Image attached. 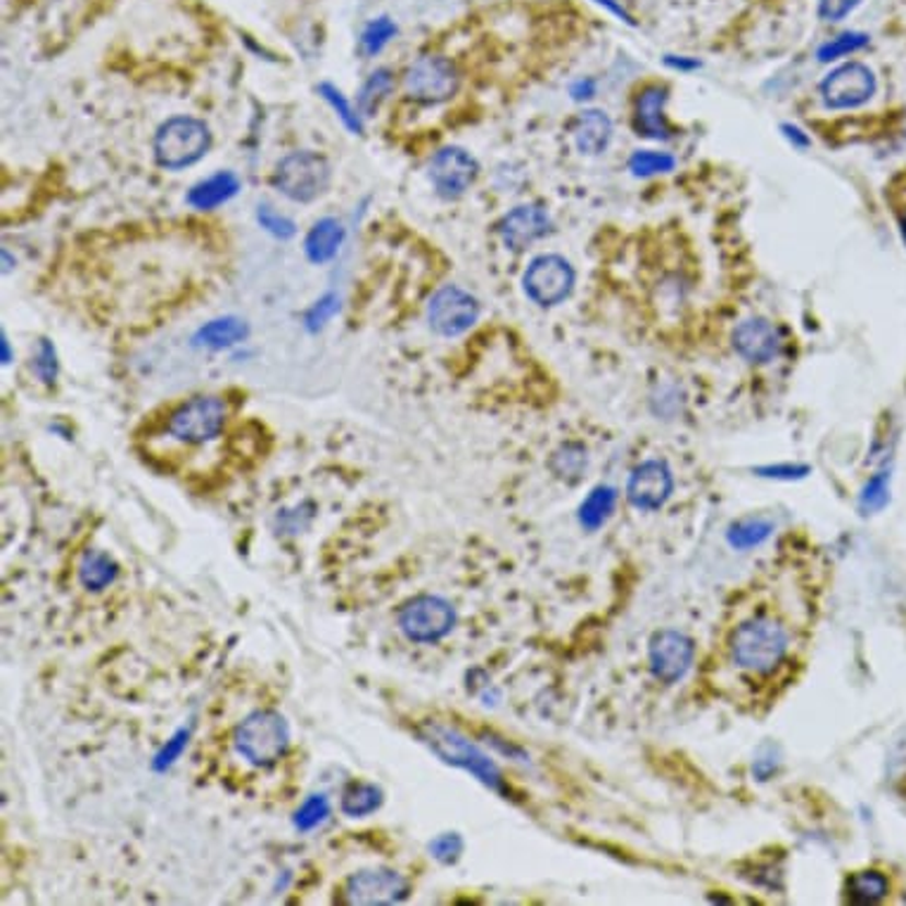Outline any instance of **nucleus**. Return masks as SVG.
<instances>
[{
  "label": "nucleus",
  "instance_id": "nucleus-12",
  "mask_svg": "<svg viewBox=\"0 0 906 906\" xmlns=\"http://www.w3.org/2000/svg\"><path fill=\"white\" fill-rule=\"evenodd\" d=\"M409 881L390 869H366L349 875L342 887L344 904H399L409 897Z\"/></svg>",
  "mask_w": 906,
  "mask_h": 906
},
{
  "label": "nucleus",
  "instance_id": "nucleus-43",
  "mask_svg": "<svg viewBox=\"0 0 906 906\" xmlns=\"http://www.w3.org/2000/svg\"><path fill=\"white\" fill-rule=\"evenodd\" d=\"M761 478H773V480H798L804 478V474L810 472L807 466H767V468H759L757 470Z\"/></svg>",
  "mask_w": 906,
  "mask_h": 906
},
{
  "label": "nucleus",
  "instance_id": "nucleus-7",
  "mask_svg": "<svg viewBox=\"0 0 906 906\" xmlns=\"http://www.w3.org/2000/svg\"><path fill=\"white\" fill-rule=\"evenodd\" d=\"M397 622L409 641L437 643L454 629L456 610L447 598L423 594L401 606Z\"/></svg>",
  "mask_w": 906,
  "mask_h": 906
},
{
  "label": "nucleus",
  "instance_id": "nucleus-4",
  "mask_svg": "<svg viewBox=\"0 0 906 906\" xmlns=\"http://www.w3.org/2000/svg\"><path fill=\"white\" fill-rule=\"evenodd\" d=\"M211 148V131L203 119L179 117L167 119L154 134V160L162 169L179 171L185 167H193L195 162L203 160V157Z\"/></svg>",
  "mask_w": 906,
  "mask_h": 906
},
{
  "label": "nucleus",
  "instance_id": "nucleus-27",
  "mask_svg": "<svg viewBox=\"0 0 906 906\" xmlns=\"http://www.w3.org/2000/svg\"><path fill=\"white\" fill-rule=\"evenodd\" d=\"M615 503H617V492L612 486H596L594 492L586 496V501L582 503V508H580L582 527L588 529V531H594V529L606 525V520L615 511Z\"/></svg>",
  "mask_w": 906,
  "mask_h": 906
},
{
  "label": "nucleus",
  "instance_id": "nucleus-16",
  "mask_svg": "<svg viewBox=\"0 0 906 906\" xmlns=\"http://www.w3.org/2000/svg\"><path fill=\"white\" fill-rule=\"evenodd\" d=\"M551 217L546 209L537 205H523L511 209L506 217L496 223V233L503 240L506 248L520 252L527 250L529 244L539 242L551 233Z\"/></svg>",
  "mask_w": 906,
  "mask_h": 906
},
{
  "label": "nucleus",
  "instance_id": "nucleus-47",
  "mask_svg": "<svg viewBox=\"0 0 906 906\" xmlns=\"http://www.w3.org/2000/svg\"><path fill=\"white\" fill-rule=\"evenodd\" d=\"M665 62H667L672 69H679V71H693V69L700 67V62L693 60V57H681V55H679V57H677V55H667Z\"/></svg>",
  "mask_w": 906,
  "mask_h": 906
},
{
  "label": "nucleus",
  "instance_id": "nucleus-30",
  "mask_svg": "<svg viewBox=\"0 0 906 906\" xmlns=\"http://www.w3.org/2000/svg\"><path fill=\"white\" fill-rule=\"evenodd\" d=\"M551 470L560 480L577 482L586 470V449L582 444H565L551 458Z\"/></svg>",
  "mask_w": 906,
  "mask_h": 906
},
{
  "label": "nucleus",
  "instance_id": "nucleus-38",
  "mask_svg": "<svg viewBox=\"0 0 906 906\" xmlns=\"http://www.w3.org/2000/svg\"><path fill=\"white\" fill-rule=\"evenodd\" d=\"M337 309H340V297H337L335 293L323 295V297H321L319 301H316V305L307 311V316H305V328L309 330V333H319V330H323V325L337 313Z\"/></svg>",
  "mask_w": 906,
  "mask_h": 906
},
{
  "label": "nucleus",
  "instance_id": "nucleus-35",
  "mask_svg": "<svg viewBox=\"0 0 906 906\" xmlns=\"http://www.w3.org/2000/svg\"><path fill=\"white\" fill-rule=\"evenodd\" d=\"M887 498H890V472L881 470L873 474L864 489H861L859 508L864 513H875L885 506Z\"/></svg>",
  "mask_w": 906,
  "mask_h": 906
},
{
  "label": "nucleus",
  "instance_id": "nucleus-15",
  "mask_svg": "<svg viewBox=\"0 0 906 906\" xmlns=\"http://www.w3.org/2000/svg\"><path fill=\"white\" fill-rule=\"evenodd\" d=\"M674 478L665 460H645L631 472L627 484V496L631 506L639 511H657L663 508L672 496Z\"/></svg>",
  "mask_w": 906,
  "mask_h": 906
},
{
  "label": "nucleus",
  "instance_id": "nucleus-17",
  "mask_svg": "<svg viewBox=\"0 0 906 906\" xmlns=\"http://www.w3.org/2000/svg\"><path fill=\"white\" fill-rule=\"evenodd\" d=\"M733 349L747 364H769L781 352V335L773 323L755 316V319H747L733 330Z\"/></svg>",
  "mask_w": 906,
  "mask_h": 906
},
{
  "label": "nucleus",
  "instance_id": "nucleus-50",
  "mask_svg": "<svg viewBox=\"0 0 906 906\" xmlns=\"http://www.w3.org/2000/svg\"><path fill=\"white\" fill-rule=\"evenodd\" d=\"M902 233H904V240H906V207L902 211Z\"/></svg>",
  "mask_w": 906,
  "mask_h": 906
},
{
  "label": "nucleus",
  "instance_id": "nucleus-28",
  "mask_svg": "<svg viewBox=\"0 0 906 906\" xmlns=\"http://www.w3.org/2000/svg\"><path fill=\"white\" fill-rule=\"evenodd\" d=\"M394 89V77L390 69H378L366 79L362 91L356 95V110L362 117H370L372 112L380 107L382 100L392 93Z\"/></svg>",
  "mask_w": 906,
  "mask_h": 906
},
{
  "label": "nucleus",
  "instance_id": "nucleus-25",
  "mask_svg": "<svg viewBox=\"0 0 906 906\" xmlns=\"http://www.w3.org/2000/svg\"><path fill=\"white\" fill-rule=\"evenodd\" d=\"M382 802H385V793L380 785L368 783V781H354L344 788L340 810L352 818H362V816L378 812L382 807Z\"/></svg>",
  "mask_w": 906,
  "mask_h": 906
},
{
  "label": "nucleus",
  "instance_id": "nucleus-14",
  "mask_svg": "<svg viewBox=\"0 0 906 906\" xmlns=\"http://www.w3.org/2000/svg\"><path fill=\"white\" fill-rule=\"evenodd\" d=\"M696 645L686 634L679 631H660L653 637L649 660L655 679L663 684H677L684 674L693 665Z\"/></svg>",
  "mask_w": 906,
  "mask_h": 906
},
{
  "label": "nucleus",
  "instance_id": "nucleus-13",
  "mask_svg": "<svg viewBox=\"0 0 906 906\" xmlns=\"http://www.w3.org/2000/svg\"><path fill=\"white\" fill-rule=\"evenodd\" d=\"M480 174V164L463 148H441L427 167V176L444 199H456L470 191Z\"/></svg>",
  "mask_w": 906,
  "mask_h": 906
},
{
  "label": "nucleus",
  "instance_id": "nucleus-42",
  "mask_svg": "<svg viewBox=\"0 0 906 906\" xmlns=\"http://www.w3.org/2000/svg\"><path fill=\"white\" fill-rule=\"evenodd\" d=\"M861 5V0H818V18L824 22H842Z\"/></svg>",
  "mask_w": 906,
  "mask_h": 906
},
{
  "label": "nucleus",
  "instance_id": "nucleus-31",
  "mask_svg": "<svg viewBox=\"0 0 906 906\" xmlns=\"http://www.w3.org/2000/svg\"><path fill=\"white\" fill-rule=\"evenodd\" d=\"M869 46V36L861 34V32H845L833 36L830 41H826L822 48H818L816 57L818 62H838L842 57H850L859 50H864Z\"/></svg>",
  "mask_w": 906,
  "mask_h": 906
},
{
  "label": "nucleus",
  "instance_id": "nucleus-32",
  "mask_svg": "<svg viewBox=\"0 0 906 906\" xmlns=\"http://www.w3.org/2000/svg\"><path fill=\"white\" fill-rule=\"evenodd\" d=\"M674 167H677V160H674L669 152H657V150H637L629 160V171L641 179L669 174Z\"/></svg>",
  "mask_w": 906,
  "mask_h": 906
},
{
  "label": "nucleus",
  "instance_id": "nucleus-41",
  "mask_svg": "<svg viewBox=\"0 0 906 906\" xmlns=\"http://www.w3.org/2000/svg\"><path fill=\"white\" fill-rule=\"evenodd\" d=\"M188 738H191V731H188V729L176 731L174 738L167 741V745L162 747V750L157 753V757H154V761H152L154 771H164V769H169L171 765H174V761L181 757V753L185 750V745H188Z\"/></svg>",
  "mask_w": 906,
  "mask_h": 906
},
{
  "label": "nucleus",
  "instance_id": "nucleus-8",
  "mask_svg": "<svg viewBox=\"0 0 906 906\" xmlns=\"http://www.w3.org/2000/svg\"><path fill=\"white\" fill-rule=\"evenodd\" d=\"M460 85L458 69L451 60L439 55L418 57L404 71V91L421 105H439L456 95Z\"/></svg>",
  "mask_w": 906,
  "mask_h": 906
},
{
  "label": "nucleus",
  "instance_id": "nucleus-9",
  "mask_svg": "<svg viewBox=\"0 0 906 906\" xmlns=\"http://www.w3.org/2000/svg\"><path fill=\"white\" fill-rule=\"evenodd\" d=\"M574 283H577V273L560 254H541L531 259L523 276L525 295L539 307L563 305L572 295Z\"/></svg>",
  "mask_w": 906,
  "mask_h": 906
},
{
  "label": "nucleus",
  "instance_id": "nucleus-22",
  "mask_svg": "<svg viewBox=\"0 0 906 906\" xmlns=\"http://www.w3.org/2000/svg\"><path fill=\"white\" fill-rule=\"evenodd\" d=\"M250 337V325L244 323L238 316H223V319H214L209 323H205L203 328L195 333V344L197 347H207V349H228V347H236V344L244 342Z\"/></svg>",
  "mask_w": 906,
  "mask_h": 906
},
{
  "label": "nucleus",
  "instance_id": "nucleus-2",
  "mask_svg": "<svg viewBox=\"0 0 906 906\" xmlns=\"http://www.w3.org/2000/svg\"><path fill=\"white\" fill-rule=\"evenodd\" d=\"M233 745L248 765L268 769L278 765L290 747V724L276 710H256L238 724Z\"/></svg>",
  "mask_w": 906,
  "mask_h": 906
},
{
  "label": "nucleus",
  "instance_id": "nucleus-33",
  "mask_svg": "<svg viewBox=\"0 0 906 906\" xmlns=\"http://www.w3.org/2000/svg\"><path fill=\"white\" fill-rule=\"evenodd\" d=\"M394 36H397V24L390 18H378L364 28L362 38H358V46H362V53L366 57H376Z\"/></svg>",
  "mask_w": 906,
  "mask_h": 906
},
{
  "label": "nucleus",
  "instance_id": "nucleus-24",
  "mask_svg": "<svg viewBox=\"0 0 906 906\" xmlns=\"http://www.w3.org/2000/svg\"><path fill=\"white\" fill-rule=\"evenodd\" d=\"M890 895V881L883 871L867 869L850 875L845 885V899L850 904H879Z\"/></svg>",
  "mask_w": 906,
  "mask_h": 906
},
{
  "label": "nucleus",
  "instance_id": "nucleus-21",
  "mask_svg": "<svg viewBox=\"0 0 906 906\" xmlns=\"http://www.w3.org/2000/svg\"><path fill=\"white\" fill-rule=\"evenodd\" d=\"M344 238H347V228L342 226V221L333 217L319 219L311 226V230L305 238V254L311 264H319V266L333 262L342 248Z\"/></svg>",
  "mask_w": 906,
  "mask_h": 906
},
{
  "label": "nucleus",
  "instance_id": "nucleus-44",
  "mask_svg": "<svg viewBox=\"0 0 906 906\" xmlns=\"http://www.w3.org/2000/svg\"><path fill=\"white\" fill-rule=\"evenodd\" d=\"M781 131H783V136L793 142L795 148H800V150H804V148H810V136L802 131V128H798V126H793V124H783L781 126Z\"/></svg>",
  "mask_w": 906,
  "mask_h": 906
},
{
  "label": "nucleus",
  "instance_id": "nucleus-18",
  "mask_svg": "<svg viewBox=\"0 0 906 906\" xmlns=\"http://www.w3.org/2000/svg\"><path fill=\"white\" fill-rule=\"evenodd\" d=\"M665 105H667V89L665 85H645L639 93L637 100V114L634 124L639 136L653 138V140H667L672 138V128L665 117Z\"/></svg>",
  "mask_w": 906,
  "mask_h": 906
},
{
  "label": "nucleus",
  "instance_id": "nucleus-39",
  "mask_svg": "<svg viewBox=\"0 0 906 906\" xmlns=\"http://www.w3.org/2000/svg\"><path fill=\"white\" fill-rule=\"evenodd\" d=\"M34 372L41 382L53 385L57 380V372H60V364H57V352L53 347V342L43 337L38 342V352L34 358Z\"/></svg>",
  "mask_w": 906,
  "mask_h": 906
},
{
  "label": "nucleus",
  "instance_id": "nucleus-20",
  "mask_svg": "<svg viewBox=\"0 0 906 906\" xmlns=\"http://www.w3.org/2000/svg\"><path fill=\"white\" fill-rule=\"evenodd\" d=\"M572 136L582 154H600L612 140V122L603 110H584L574 122Z\"/></svg>",
  "mask_w": 906,
  "mask_h": 906
},
{
  "label": "nucleus",
  "instance_id": "nucleus-40",
  "mask_svg": "<svg viewBox=\"0 0 906 906\" xmlns=\"http://www.w3.org/2000/svg\"><path fill=\"white\" fill-rule=\"evenodd\" d=\"M429 852L441 864H454L458 861L460 852H463V838L458 836V833H441L433 842H429Z\"/></svg>",
  "mask_w": 906,
  "mask_h": 906
},
{
  "label": "nucleus",
  "instance_id": "nucleus-48",
  "mask_svg": "<svg viewBox=\"0 0 906 906\" xmlns=\"http://www.w3.org/2000/svg\"><path fill=\"white\" fill-rule=\"evenodd\" d=\"M0 347H3V364L8 366V364H12V352H10V340H8V335L3 333V337H0Z\"/></svg>",
  "mask_w": 906,
  "mask_h": 906
},
{
  "label": "nucleus",
  "instance_id": "nucleus-37",
  "mask_svg": "<svg viewBox=\"0 0 906 906\" xmlns=\"http://www.w3.org/2000/svg\"><path fill=\"white\" fill-rule=\"evenodd\" d=\"M256 221L262 226L268 236L278 240H290L297 233V226L293 219H287L285 214L276 211L271 205H259L256 207Z\"/></svg>",
  "mask_w": 906,
  "mask_h": 906
},
{
  "label": "nucleus",
  "instance_id": "nucleus-19",
  "mask_svg": "<svg viewBox=\"0 0 906 906\" xmlns=\"http://www.w3.org/2000/svg\"><path fill=\"white\" fill-rule=\"evenodd\" d=\"M238 191H240V179L233 174V171H217V174H211L209 179L195 183L188 191V195H185V203H188L193 209L209 211V209L226 205L228 199H233Z\"/></svg>",
  "mask_w": 906,
  "mask_h": 906
},
{
  "label": "nucleus",
  "instance_id": "nucleus-1",
  "mask_svg": "<svg viewBox=\"0 0 906 906\" xmlns=\"http://www.w3.org/2000/svg\"><path fill=\"white\" fill-rule=\"evenodd\" d=\"M729 651L738 669L750 672L755 677H767L783 663L788 653V631L773 617L757 615L733 629Z\"/></svg>",
  "mask_w": 906,
  "mask_h": 906
},
{
  "label": "nucleus",
  "instance_id": "nucleus-45",
  "mask_svg": "<svg viewBox=\"0 0 906 906\" xmlns=\"http://www.w3.org/2000/svg\"><path fill=\"white\" fill-rule=\"evenodd\" d=\"M570 93H572L574 100H588V98H594V95H596V81H594V79H580L577 83L572 85Z\"/></svg>",
  "mask_w": 906,
  "mask_h": 906
},
{
  "label": "nucleus",
  "instance_id": "nucleus-23",
  "mask_svg": "<svg viewBox=\"0 0 906 906\" xmlns=\"http://www.w3.org/2000/svg\"><path fill=\"white\" fill-rule=\"evenodd\" d=\"M119 577V565L110 553L85 551L79 563V582L89 592H105Z\"/></svg>",
  "mask_w": 906,
  "mask_h": 906
},
{
  "label": "nucleus",
  "instance_id": "nucleus-11",
  "mask_svg": "<svg viewBox=\"0 0 906 906\" xmlns=\"http://www.w3.org/2000/svg\"><path fill=\"white\" fill-rule=\"evenodd\" d=\"M480 319V301L458 285H444L427 305V323L441 337H458Z\"/></svg>",
  "mask_w": 906,
  "mask_h": 906
},
{
  "label": "nucleus",
  "instance_id": "nucleus-46",
  "mask_svg": "<svg viewBox=\"0 0 906 906\" xmlns=\"http://www.w3.org/2000/svg\"><path fill=\"white\" fill-rule=\"evenodd\" d=\"M596 3H598L600 8H606L608 12H612L615 18H620L622 22L634 24V20H631V14L624 10V5L620 3V0H596Z\"/></svg>",
  "mask_w": 906,
  "mask_h": 906
},
{
  "label": "nucleus",
  "instance_id": "nucleus-34",
  "mask_svg": "<svg viewBox=\"0 0 906 906\" xmlns=\"http://www.w3.org/2000/svg\"><path fill=\"white\" fill-rule=\"evenodd\" d=\"M330 816V802L325 795H309L305 804L295 812V828L297 830H313L319 828Z\"/></svg>",
  "mask_w": 906,
  "mask_h": 906
},
{
  "label": "nucleus",
  "instance_id": "nucleus-3",
  "mask_svg": "<svg viewBox=\"0 0 906 906\" xmlns=\"http://www.w3.org/2000/svg\"><path fill=\"white\" fill-rule=\"evenodd\" d=\"M418 738L433 750L441 761H447L451 767L458 769H466L470 771L474 779L482 781L489 790H496V793H503V779H501V771L494 765L489 755H484L478 745L470 743L463 733L447 726V724H439V722H425L418 729Z\"/></svg>",
  "mask_w": 906,
  "mask_h": 906
},
{
  "label": "nucleus",
  "instance_id": "nucleus-49",
  "mask_svg": "<svg viewBox=\"0 0 906 906\" xmlns=\"http://www.w3.org/2000/svg\"><path fill=\"white\" fill-rule=\"evenodd\" d=\"M12 259H10V252L8 250H3V273H8L10 268H12Z\"/></svg>",
  "mask_w": 906,
  "mask_h": 906
},
{
  "label": "nucleus",
  "instance_id": "nucleus-10",
  "mask_svg": "<svg viewBox=\"0 0 906 906\" xmlns=\"http://www.w3.org/2000/svg\"><path fill=\"white\" fill-rule=\"evenodd\" d=\"M818 91L830 110H857L879 93V79L864 62H842L828 71Z\"/></svg>",
  "mask_w": 906,
  "mask_h": 906
},
{
  "label": "nucleus",
  "instance_id": "nucleus-5",
  "mask_svg": "<svg viewBox=\"0 0 906 906\" xmlns=\"http://www.w3.org/2000/svg\"><path fill=\"white\" fill-rule=\"evenodd\" d=\"M228 418V406L221 397L199 394L171 411L167 435L188 447H203L221 435Z\"/></svg>",
  "mask_w": 906,
  "mask_h": 906
},
{
  "label": "nucleus",
  "instance_id": "nucleus-26",
  "mask_svg": "<svg viewBox=\"0 0 906 906\" xmlns=\"http://www.w3.org/2000/svg\"><path fill=\"white\" fill-rule=\"evenodd\" d=\"M773 531V523L769 517H741L738 523H733L726 531V541L731 549L736 551H750L755 546L765 543Z\"/></svg>",
  "mask_w": 906,
  "mask_h": 906
},
{
  "label": "nucleus",
  "instance_id": "nucleus-36",
  "mask_svg": "<svg viewBox=\"0 0 906 906\" xmlns=\"http://www.w3.org/2000/svg\"><path fill=\"white\" fill-rule=\"evenodd\" d=\"M313 513L316 506L311 501L299 503L295 508H285L276 515V529L280 535H299V531H305L311 525Z\"/></svg>",
  "mask_w": 906,
  "mask_h": 906
},
{
  "label": "nucleus",
  "instance_id": "nucleus-29",
  "mask_svg": "<svg viewBox=\"0 0 906 906\" xmlns=\"http://www.w3.org/2000/svg\"><path fill=\"white\" fill-rule=\"evenodd\" d=\"M316 91H319V95L325 100V103L337 112V117L342 119L344 126L349 128L352 134L364 136V117H362V114H358V110L349 103L347 95H344L335 83L323 81V83L316 85Z\"/></svg>",
  "mask_w": 906,
  "mask_h": 906
},
{
  "label": "nucleus",
  "instance_id": "nucleus-6",
  "mask_svg": "<svg viewBox=\"0 0 906 906\" xmlns=\"http://www.w3.org/2000/svg\"><path fill=\"white\" fill-rule=\"evenodd\" d=\"M273 185L287 199L299 205H309L319 199L330 185V164L319 152H290L278 162Z\"/></svg>",
  "mask_w": 906,
  "mask_h": 906
}]
</instances>
